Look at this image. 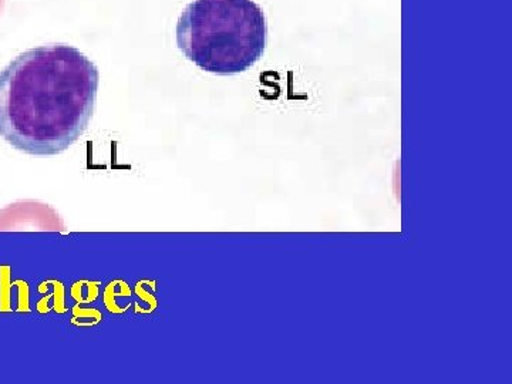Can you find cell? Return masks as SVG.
I'll return each instance as SVG.
<instances>
[{
    "label": "cell",
    "mask_w": 512,
    "mask_h": 384,
    "mask_svg": "<svg viewBox=\"0 0 512 384\" xmlns=\"http://www.w3.org/2000/svg\"><path fill=\"white\" fill-rule=\"evenodd\" d=\"M3 3H5V0H0V13H2Z\"/></svg>",
    "instance_id": "3"
},
{
    "label": "cell",
    "mask_w": 512,
    "mask_h": 384,
    "mask_svg": "<svg viewBox=\"0 0 512 384\" xmlns=\"http://www.w3.org/2000/svg\"><path fill=\"white\" fill-rule=\"evenodd\" d=\"M96 64L76 47L28 50L0 72V137L30 156H57L92 120L99 92Z\"/></svg>",
    "instance_id": "1"
},
{
    "label": "cell",
    "mask_w": 512,
    "mask_h": 384,
    "mask_svg": "<svg viewBox=\"0 0 512 384\" xmlns=\"http://www.w3.org/2000/svg\"><path fill=\"white\" fill-rule=\"evenodd\" d=\"M268 23L254 0H194L181 13L177 45L204 72H247L264 56Z\"/></svg>",
    "instance_id": "2"
}]
</instances>
